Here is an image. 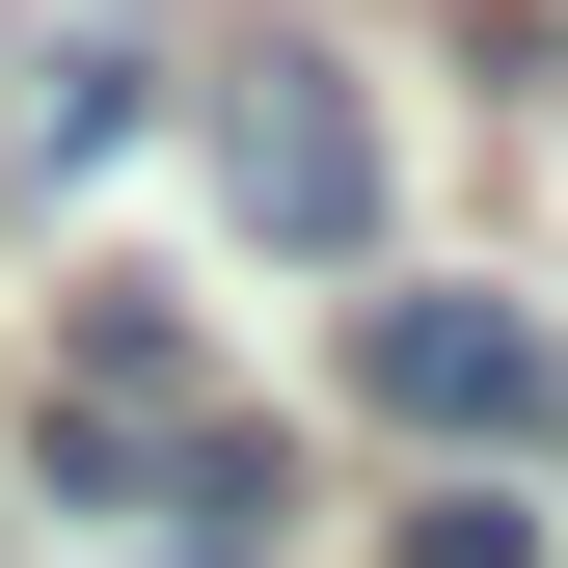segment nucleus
<instances>
[{
  "label": "nucleus",
  "mask_w": 568,
  "mask_h": 568,
  "mask_svg": "<svg viewBox=\"0 0 568 568\" xmlns=\"http://www.w3.org/2000/svg\"><path fill=\"white\" fill-rule=\"evenodd\" d=\"M217 190H244V244H298V271H352V244H379V109H352L325 54H271V82L217 109Z\"/></svg>",
  "instance_id": "nucleus-1"
},
{
  "label": "nucleus",
  "mask_w": 568,
  "mask_h": 568,
  "mask_svg": "<svg viewBox=\"0 0 568 568\" xmlns=\"http://www.w3.org/2000/svg\"><path fill=\"white\" fill-rule=\"evenodd\" d=\"M352 352H379L406 434H515V406H541V325H515V298H379Z\"/></svg>",
  "instance_id": "nucleus-2"
},
{
  "label": "nucleus",
  "mask_w": 568,
  "mask_h": 568,
  "mask_svg": "<svg viewBox=\"0 0 568 568\" xmlns=\"http://www.w3.org/2000/svg\"><path fill=\"white\" fill-rule=\"evenodd\" d=\"M0 163H28V190H82V163H135V54H109V28H54L28 82H0Z\"/></svg>",
  "instance_id": "nucleus-3"
},
{
  "label": "nucleus",
  "mask_w": 568,
  "mask_h": 568,
  "mask_svg": "<svg viewBox=\"0 0 568 568\" xmlns=\"http://www.w3.org/2000/svg\"><path fill=\"white\" fill-rule=\"evenodd\" d=\"M406 568H541V515H515V487H460V515H406Z\"/></svg>",
  "instance_id": "nucleus-4"
}]
</instances>
